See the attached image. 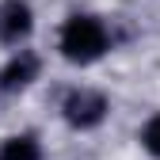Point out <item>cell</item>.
Segmentation results:
<instances>
[{
    "label": "cell",
    "mask_w": 160,
    "mask_h": 160,
    "mask_svg": "<svg viewBox=\"0 0 160 160\" xmlns=\"http://www.w3.org/2000/svg\"><path fill=\"white\" fill-rule=\"evenodd\" d=\"M61 111H65V122H69V126L92 130V126H99V122L107 118V95H103V92H92V88H76V92L65 95Z\"/></svg>",
    "instance_id": "cell-2"
},
{
    "label": "cell",
    "mask_w": 160,
    "mask_h": 160,
    "mask_svg": "<svg viewBox=\"0 0 160 160\" xmlns=\"http://www.w3.org/2000/svg\"><path fill=\"white\" fill-rule=\"evenodd\" d=\"M31 27H34V12L27 0H4L0 4V42L19 46L31 34Z\"/></svg>",
    "instance_id": "cell-3"
},
{
    "label": "cell",
    "mask_w": 160,
    "mask_h": 160,
    "mask_svg": "<svg viewBox=\"0 0 160 160\" xmlns=\"http://www.w3.org/2000/svg\"><path fill=\"white\" fill-rule=\"evenodd\" d=\"M38 65H42V61H38L31 50H19L12 61L0 69V92H23L31 80L38 76Z\"/></svg>",
    "instance_id": "cell-4"
},
{
    "label": "cell",
    "mask_w": 160,
    "mask_h": 160,
    "mask_svg": "<svg viewBox=\"0 0 160 160\" xmlns=\"http://www.w3.org/2000/svg\"><path fill=\"white\" fill-rule=\"evenodd\" d=\"M61 57L72 65H92L111 50V34L95 15H69L61 27Z\"/></svg>",
    "instance_id": "cell-1"
},
{
    "label": "cell",
    "mask_w": 160,
    "mask_h": 160,
    "mask_svg": "<svg viewBox=\"0 0 160 160\" xmlns=\"http://www.w3.org/2000/svg\"><path fill=\"white\" fill-rule=\"evenodd\" d=\"M0 160H42V149H38V141H34L31 133L8 137L4 149H0Z\"/></svg>",
    "instance_id": "cell-5"
},
{
    "label": "cell",
    "mask_w": 160,
    "mask_h": 160,
    "mask_svg": "<svg viewBox=\"0 0 160 160\" xmlns=\"http://www.w3.org/2000/svg\"><path fill=\"white\" fill-rule=\"evenodd\" d=\"M141 145L149 149V156H156V160H160V114H156V118H149V126L141 130Z\"/></svg>",
    "instance_id": "cell-6"
}]
</instances>
